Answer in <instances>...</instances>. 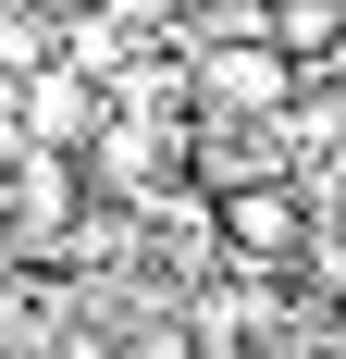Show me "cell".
<instances>
[{
    "instance_id": "obj_1",
    "label": "cell",
    "mask_w": 346,
    "mask_h": 359,
    "mask_svg": "<svg viewBox=\"0 0 346 359\" xmlns=\"http://www.w3.org/2000/svg\"><path fill=\"white\" fill-rule=\"evenodd\" d=\"M297 87H310V74L284 62L272 37H198V50H186V100H198V124H284Z\"/></svg>"
},
{
    "instance_id": "obj_2",
    "label": "cell",
    "mask_w": 346,
    "mask_h": 359,
    "mask_svg": "<svg viewBox=\"0 0 346 359\" xmlns=\"http://www.w3.org/2000/svg\"><path fill=\"white\" fill-rule=\"evenodd\" d=\"M210 236H223L235 273H297L310 236H321V211H310L297 174H260V186H223V198H210Z\"/></svg>"
},
{
    "instance_id": "obj_3",
    "label": "cell",
    "mask_w": 346,
    "mask_h": 359,
    "mask_svg": "<svg viewBox=\"0 0 346 359\" xmlns=\"http://www.w3.org/2000/svg\"><path fill=\"white\" fill-rule=\"evenodd\" d=\"M99 74H74V62H37L0 87V124H13V149H62V161H87V137H99Z\"/></svg>"
},
{
    "instance_id": "obj_4",
    "label": "cell",
    "mask_w": 346,
    "mask_h": 359,
    "mask_svg": "<svg viewBox=\"0 0 346 359\" xmlns=\"http://www.w3.org/2000/svg\"><path fill=\"white\" fill-rule=\"evenodd\" d=\"M260 37H272L284 62L310 74L321 50H334V37H346V0H260Z\"/></svg>"
}]
</instances>
